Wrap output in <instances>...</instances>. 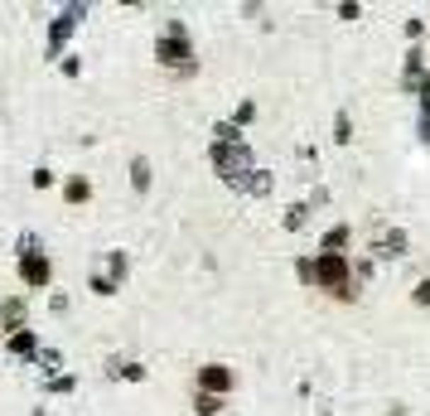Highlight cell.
I'll return each instance as SVG.
<instances>
[{"instance_id":"ba28073f","label":"cell","mask_w":430,"mask_h":416,"mask_svg":"<svg viewBox=\"0 0 430 416\" xmlns=\"http://www.w3.org/2000/svg\"><path fill=\"white\" fill-rule=\"evenodd\" d=\"M92 189H87V179H68V198H87Z\"/></svg>"},{"instance_id":"8992f818","label":"cell","mask_w":430,"mask_h":416,"mask_svg":"<svg viewBox=\"0 0 430 416\" xmlns=\"http://www.w3.org/2000/svg\"><path fill=\"white\" fill-rule=\"evenodd\" d=\"M339 247H349V227H334V232L324 237V252H334V257H339Z\"/></svg>"},{"instance_id":"52a82bcc","label":"cell","mask_w":430,"mask_h":416,"mask_svg":"<svg viewBox=\"0 0 430 416\" xmlns=\"http://www.w3.org/2000/svg\"><path fill=\"white\" fill-rule=\"evenodd\" d=\"M10 349H15V354H34V349H39V339H34V334H15V339H10Z\"/></svg>"},{"instance_id":"5b68a950","label":"cell","mask_w":430,"mask_h":416,"mask_svg":"<svg viewBox=\"0 0 430 416\" xmlns=\"http://www.w3.org/2000/svg\"><path fill=\"white\" fill-rule=\"evenodd\" d=\"M131 184L135 189H150V165L145 160H131Z\"/></svg>"},{"instance_id":"6da1fadb","label":"cell","mask_w":430,"mask_h":416,"mask_svg":"<svg viewBox=\"0 0 430 416\" xmlns=\"http://www.w3.org/2000/svg\"><path fill=\"white\" fill-rule=\"evenodd\" d=\"M315 281H319L324 291H334V296H349L344 286H349V266H344V252L334 257V252H324L319 266H315Z\"/></svg>"},{"instance_id":"3957f363","label":"cell","mask_w":430,"mask_h":416,"mask_svg":"<svg viewBox=\"0 0 430 416\" xmlns=\"http://www.w3.org/2000/svg\"><path fill=\"white\" fill-rule=\"evenodd\" d=\"M198 383H203L208 397H213V392H227V388H232V373H227V368H217V363H208V368L198 373Z\"/></svg>"},{"instance_id":"30bf717a","label":"cell","mask_w":430,"mask_h":416,"mask_svg":"<svg viewBox=\"0 0 430 416\" xmlns=\"http://www.w3.org/2000/svg\"><path fill=\"white\" fill-rule=\"evenodd\" d=\"M305 213H310V208H305V203H295V208H290V218H285V223H290V227H300V223H305Z\"/></svg>"},{"instance_id":"7a4b0ae2","label":"cell","mask_w":430,"mask_h":416,"mask_svg":"<svg viewBox=\"0 0 430 416\" xmlns=\"http://www.w3.org/2000/svg\"><path fill=\"white\" fill-rule=\"evenodd\" d=\"M160 58L169 63V68H184V63H193V49L184 44V25H169V34L160 39Z\"/></svg>"},{"instance_id":"8fae6325","label":"cell","mask_w":430,"mask_h":416,"mask_svg":"<svg viewBox=\"0 0 430 416\" xmlns=\"http://www.w3.org/2000/svg\"><path fill=\"white\" fill-rule=\"evenodd\" d=\"M416 300H421V305H430V281H421V286H416Z\"/></svg>"},{"instance_id":"9c48e42d","label":"cell","mask_w":430,"mask_h":416,"mask_svg":"<svg viewBox=\"0 0 430 416\" xmlns=\"http://www.w3.org/2000/svg\"><path fill=\"white\" fill-rule=\"evenodd\" d=\"M217 412V397H208V392H203V397H198V416H213Z\"/></svg>"},{"instance_id":"277c9868","label":"cell","mask_w":430,"mask_h":416,"mask_svg":"<svg viewBox=\"0 0 430 416\" xmlns=\"http://www.w3.org/2000/svg\"><path fill=\"white\" fill-rule=\"evenodd\" d=\"M20 276H25L29 286H44V281H49V262L34 252V257H25V262H20Z\"/></svg>"}]
</instances>
